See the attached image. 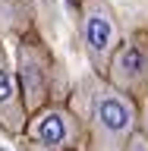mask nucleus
Returning <instances> with one entry per match:
<instances>
[{
    "label": "nucleus",
    "instance_id": "obj_6",
    "mask_svg": "<svg viewBox=\"0 0 148 151\" xmlns=\"http://www.w3.org/2000/svg\"><path fill=\"white\" fill-rule=\"evenodd\" d=\"M0 123L9 132L22 129V101H19V94H16V82H13V73H9V66H6L3 47H0Z\"/></svg>",
    "mask_w": 148,
    "mask_h": 151
},
{
    "label": "nucleus",
    "instance_id": "obj_2",
    "mask_svg": "<svg viewBox=\"0 0 148 151\" xmlns=\"http://www.w3.org/2000/svg\"><path fill=\"white\" fill-rule=\"evenodd\" d=\"M82 38L88 60L98 73H107L117 47H120V32H117V16L107 0H88L82 13Z\"/></svg>",
    "mask_w": 148,
    "mask_h": 151
},
{
    "label": "nucleus",
    "instance_id": "obj_1",
    "mask_svg": "<svg viewBox=\"0 0 148 151\" xmlns=\"http://www.w3.org/2000/svg\"><path fill=\"white\" fill-rule=\"evenodd\" d=\"M136 101L110 82H98L92 91V110H88V126H92V151H123L126 142L136 132Z\"/></svg>",
    "mask_w": 148,
    "mask_h": 151
},
{
    "label": "nucleus",
    "instance_id": "obj_9",
    "mask_svg": "<svg viewBox=\"0 0 148 151\" xmlns=\"http://www.w3.org/2000/svg\"><path fill=\"white\" fill-rule=\"evenodd\" d=\"M0 151H6V148H0Z\"/></svg>",
    "mask_w": 148,
    "mask_h": 151
},
{
    "label": "nucleus",
    "instance_id": "obj_7",
    "mask_svg": "<svg viewBox=\"0 0 148 151\" xmlns=\"http://www.w3.org/2000/svg\"><path fill=\"white\" fill-rule=\"evenodd\" d=\"M123 151H148V135H145L142 129H136V132H132V139L126 142V148H123Z\"/></svg>",
    "mask_w": 148,
    "mask_h": 151
},
{
    "label": "nucleus",
    "instance_id": "obj_8",
    "mask_svg": "<svg viewBox=\"0 0 148 151\" xmlns=\"http://www.w3.org/2000/svg\"><path fill=\"white\" fill-rule=\"evenodd\" d=\"M22 151H51V148H47V145H41V142H28Z\"/></svg>",
    "mask_w": 148,
    "mask_h": 151
},
{
    "label": "nucleus",
    "instance_id": "obj_3",
    "mask_svg": "<svg viewBox=\"0 0 148 151\" xmlns=\"http://www.w3.org/2000/svg\"><path fill=\"white\" fill-rule=\"evenodd\" d=\"M107 79L113 88L129 94L132 101L142 98L148 88V50L139 41H123L107 66Z\"/></svg>",
    "mask_w": 148,
    "mask_h": 151
},
{
    "label": "nucleus",
    "instance_id": "obj_5",
    "mask_svg": "<svg viewBox=\"0 0 148 151\" xmlns=\"http://www.w3.org/2000/svg\"><path fill=\"white\" fill-rule=\"evenodd\" d=\"M19 79H22V91H25L22 94L25 110L41 107L47 94V69H44V57L28 44H22V50H19Z\"/></svg>",
    "mask_w": 148,
    "mask_h": 151
},
{
    "label": "nucleus",
    "instance_id": "obj_4",
    "mask_svg": "<svg viewBox=\"0 0 148 151\" xmlns=\"http://www.w3.org/2000/svg\"><path fill=\"white\" fill-rule=\"evenodd\" d=\"M28 142H41V145H47V148L54 151H69L79 142V123H76V116L69 110H63V107H47V110H41L32 120V126H28Z\"/></svg>",
    "mask_w": 148,
    "mask_h": 151
}]
</instances>
